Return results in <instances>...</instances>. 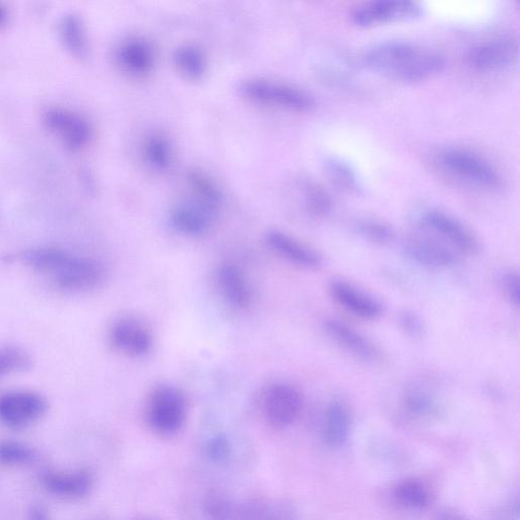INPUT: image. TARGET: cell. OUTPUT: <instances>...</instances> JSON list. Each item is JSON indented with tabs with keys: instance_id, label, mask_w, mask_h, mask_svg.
Segmentation results:
<instances>
[{
	"instance_id": "1",
	"label": "cell",
	"mask_w": 520,
	"mask_h": 520,
	"mask_svg": "<svg viewBox=\"0 0 520 520\" xmlns=\"http://www.w3.org/2000/svg\"><path fill=\"white\" fill-rule=\"evenodd\" d=\"M363 62L372 72L403 83L428 80L445 67L437 51L405 41L376 44L365 52Z\"/></svg>"
},
{
	"instance_id": "2",
	"label": "cell",
	"mask_w": 520,
	"mask_h": 520,
	"mask_svg": "<svg viewBox=\"0 0 520 520\" xmlns=\"http://www.w3.org/2000/svg\"><path fill=\"white\" fill-rule=\"evenodd\" d=\"M22 258L26 266L63 290L88 291L104 279V269L97 260L58 248H33Z\"/></svg>"
},
{
	"instance_id": "3",
	"label": "cell",
	"mask_w": 520,
	"mask_h": 520,
	"mask_svg": "<svg viewBox=\"0 0 520 520\" xmlns=\"http://www.w3.org/2000/svg\"><path fill=\"white\" fill-rule=\"evenodd\" d=\"M437 163L454 179L481 189L496 190L502 184L499 172L491 163L465 149H445L439 153Z\"/></svg>"
},
{
	"instance_id": "4",
	"label": "cell",
	"mask_w": 520,
	"mask_h": 520,
	"mask_svg": "<svg viewBox=\"0 0 520 520\" xmlns=\"http://www.w3.org/2000/svg\"><path fill=\"white\" fill-rule=\"evenodd\" d=\"M239 93L250 102L293 112H307L314 107L313 98L294 86L264 78L247 79L240 83Z\"/></svg>"
},
{
	"instance_id": "5",
	"label": "cell",
	"mask_w": 520,
	"mask_h": 520,
	"mask_svg": "<svg viewBox=\"0 0 520 520\" xmlns=\"http://www.w3.org/2000/svg\"><path fill=\"white\" fill-rule=\"evenodd\" d=\"M187 417V404L180 390L174 386L161 385L152 393L147 421L151 429L162 436L178 433Z\"/></svg>"
},
{
	"instance_id": "6",
	"label": "cell",
	"mask_w": 520,
	"mask_h": 520,
	"mask_svg": "<svg viewBox=\"0 0 520 520\" xmlns=\"http://www.w3.org/2000/svg\"><path fill=\"white\" fill-rule=\"evenodd\" d=\"M420 225L458 253L474 254L479 249L478 239L474 233L460 220L436 209L424 211L420 217Z\"/></svg>"
},
{
	"instance_id": "7",
	"label": "cell",
	"mask_w": 520,
	"mask_h": 520,
	"mask_svg": "<svg viewBox=\"0 0 520 520\" xmlns=\"http://www.w3.org/2000/svg\"><path fill=\"white\" fill-rule=\"evenodd\" d=\"M44 122L50 132L73 151L87 148L93 139V128L81 114L64 108H50L44 113Z\"/></svg>"
},
{
	"instance_id": "8",
	"label": "cell",
	"mask_w": 520,
	"mask_h": 520,
	"mask_svg": "<svg viewBox=\"0 0 520 520\" xmlns=\"http://www.w3.org/2000/svg\"><path fill=\"white\" fill-rule=\"evenodd\" d=\"M47 401L30 390H15L0 397V422L22 429L38 422L47 412Z\"/></svg>"
},
{
	"instance_id": "9",
	"label": "cell",
	"mask_w": 520,
	"mask_h": 520,
	"mask_svg": "<svg viewBox=\"0 0 520 520\" xmlns=\"http://www.w3.org/2000/svg\"><path fill=\"white\" fill-rule=\"evenodd\" d=\"M423 14L422 7L407 0H379L358 8L352 15L353 23L370 28L388 23L412 21Z\"/></svg>"
},
{
	"instance_id": "10",
	"label": "cell",
	"mask_w": 520,
	"mask_h": 520,
	"mask_svg": "<svg viewBox=\"0 0 520 520\" xmlns=\"http://www.w3.org/2000/svg\"><path fill=\"white\" fill-rule=\"evenodd\" d=\"M303 407L299 390L288 383H276L267 389L264 398V414L267 422L275 429L292 426Z\"/></svg>"
},
{
	"instance_id": "11",
	"label": "cell",
	"mask_w": 520,
	"mask_h": 520,
	"mask_svg": "<svg viewBox=\"0 0 520 520\" xmlns=\"http://www.w3.org/2000/svg\"><path fill=\"white\" fill-rule=\"evenodd\" d=\"M518 58V44L512 38H497L474 46L468 53L470 68L492 74L511 67Z\"/></svg>"
},
{
	"instance_id": "12",
	"label": "cell",
	"mask_w": 520,
	"mask_h": 520,
	"mask_svg": "<svg viewBox=\"0 0 520 520\" xmlns=\"http://www.w3.org/2000/svg\"><path fill=\"white\" fill-rule=\"evenodd\" d=\"M404 249L413 262L429 269H444L458 262L457 251L426 231L408 239Z\"/></svg>"
},
{
	"instance_id": "13",
	"label": "cell",
	"mask_w": 520,
	"mask_h": 520,
	"mask_svg": "<svg viewBox=\"0 0 520 520\" xmlns=\"http://www.w3.org/2000/svg\"><path fill=\"white\" fill-rule=\"evenodd\" d=\"M110 342L118 352L134 358L148 355L153 347V337L146 325L128 317L113 324Z\"/></svg>"
},
{
	"instance_id": "14",
	"label": "cell",
	"mask_w": 520,
	"mask_h": 520,
	"mask_svg": "<svg viewBox=\"0 0 520 520\" xmlns=\"http://www.w3.org/2000/svg\"><path fill=\"white\" fill-rule=\"evenodd\" d=\"M330 291L345 309L364 319H377L383 312V304L373 295L344 280H334Z\"/></svg>"
},
{
	"instance_id": "15",
	"label": "cell",
	"mask_w": 520,
	"mask_h": 520,
	"mask_svg": "<svg viewBox=\"0 0 520 520\" xmlns=\"http://www.w3.org/2000/svg\"><path fill=\"white\" fill-rule=\"evenodd\" d=\"M216 212L194 201L180 203L170 214V224L178 233L186 236H201L213 225Z\"/></svg>"
},
{
	"instance_id": "16",
	"label": "cell",
	"mask_w": 520,
	"mask_h": 520,
	"mask_svg": "<svg viewBox=\"0 0 520 520\" xmlns=\"http://www.w3.org/2000/svg\"><path fill=\"white\" fill-rule=\"evenodd\" d=\"M44 489L62 499H80L93 488V476L84 470L73 472L47 471L41 477Z\"/></svg>"
},
{
	"instance_id": "17",
	"label": "cell",
	"mask_w": 520,
	"mask_h": 520,
	"mask_svg": "<svg viewBox=\"0 0 520 520\" xmlns=\"http://www.w3.org/2000/svg\"><path fill=\"white\" fill-rule=\"evenodd\" d=\"M266 239L278 255L297 267L317 270L323 265L320 254L282 231L271 230L267 233Z\"/></svg>"
},
{
	"instance_id": "18",
	"label": "cell",
	"mask_w": 520,
	"mask_h": 520,
	"mask_svg": "<svg viewBox=\"0 0 520 520\" xmlns=\"http://www.w3.org/2000/svg\"><path fill=\"white\" fill-rule=\"evenodd\" d=\"M155 50L150 42L142 38L129 39L117 51L120 67L135 77L148 75L155 65Z\"/></svg>"
},
{
	"instance_id": "19",
	"label": "cell",
	"mask_w": 520,
	"mask_h": 520,
	"mask_svg": "<svg viewBox=\"0 0 520 520\" xmlns=\"http://www.w3.org/2000/svg\"><path fill=\"white\" fill-rule=\"evenodd\" d=\"M324 330L339 346L356 358L369 362L377 357L373 344L345 322L329 318L324 321Z\"/></svg>"
},
{
	"instance_id": "20",
	"label": "cell",
	"mask_w": 520,
	"mask_h": 520,
	"mask_svg": "<svg viewBox=\"0 0 520 520\" xmlns=\"http://www.w3.org/2000/svg\"><path fill=\"white\" fill-rule=\"evenodd\" d=\"M352 430V417L348 407L340 402H333L323 421L324 440L332 447H343L348 442Z\"/></svg>"
},
{
	"instance_id": "21",
	"label": "cell",
	"mask_w": 520,
	"mask_h": 520,
	"mask_svg": "<svg viewBox=\"0 0 520 520\" xmlns=\"http://www.w3.org/2000/svg\"><path fill=\"white\" fill-rule=\"evenodd\" d=\"M218 285L226 301L236 308H246L251 303V290L243 273L235 266L221 267L217 275Z\"/></svg>"
},
{
	"instance_id": "22",
	"label": "cell",
	"mask_w": 520,
	"mask_h": 520,
	"mask_svg": "<svg viewBox=\"0 0 520 520\" xmlns=\"http://www.w3.org/2000/svg\"><path fill=\"white\" fill-rule=\"evenodd\" d=\"M235 520H294V515L286 503L252 499L238 505Z\"/></svg>"
},
{
	"instance_id": "23",
	"label": "cell",
	"mask_w": 520,
	"mask_h": 520,
	"mask_svg": "<svg viewBox=\"0 0 520 520\" xmlns=\"http://www.w3.org/2000/svg\"><path fill=\"white\" fill-rule=\"evenodd\" d=\"M174 63L178 72L189 81H201L208 71V60L198 46L185 44L174 52Z\"/></svg>"
},
{
	"instance_id": "24",
	"label": "cell",
	"mask_w": 520,
	"mask_h": 520,
	"mask_svg": "<svg viewBox=\"0 0 520 520\" xmlns=\"http://www.w3.org/2000/svg\"><path fill=\"white\" fill-rule=\"evenodd\" d=\"M59 32L64 47L73 55L85 58L89 54V39L85 24L76 14L64 16L60 22Z\"/></svg>"
},
{
	"instance_id": "25",
	"label": "cell",
	"mask_w": 520,
	"mask_h": 520,
	"mask_svg": "<svg viewBox=\"0 0 520 520\" xmlns=\"http://www.w3.org/2000/svg\"><path fill=\"white\" fill-rule=\"evenodd\" d=\"M188 185L192 192V199L214 212L222 205L223 195L218 184L207 173L192 170L187 176Z\"/></svg>"
},
{
	"instance_id": "26",
	"label": "cell",
	"mask_w": 520,
	"mask_h": 520,
	"mask_svg": "<svg viewBox=\"0 0 520 520\" xmlns=\"http://www.w3.org/2000/svg\"><path fill=\"white\" fill-rule=\"evenodd\" d=\"M323 166L325 175L338 190L350 194L361 192L360 178L348 162L338 157H330L324 161Z\"/></svg>"
},
{
	"instance_id": "27",
	"label": "cell",
	"mask_w": 520,
	"mask_h": 520,
	"mask_svg": "<svg viewBox=\"0 0 520 520\" xmlns=\"http://www.w3.org/2000/svg\"><path fill=\"white\" fill-rule=\"evenodd\" d=\"M307 212L315 217H324L331 213L333 202L330 194L311 180H302L299 185Z\"/></svg>"
},
{
	"instance_id": "28",
	"label": "cell",
	"mask_w": 520,
	"mask_h": 520,
	"mask_svg": "<svg viewBox=\"0 0 520 520\" xmlns=\"http://www.w3.org/2000/svg\"><path fill=\"white\" fill-rule=\"evenodd\" d=\"M144 157L154 171L169 170L174 158L170 141L162 135H152L145 143Z\"/></svg>"
},
{
	"instance_id": "29",
	"label": "cell",
	"mask_w": 520,
	"mask_h": 520,
	"mask_svg": "<svg viewBox=\"0 0 520 520\" xmlns=\"http://www.w3.org/2000/svg\"><path fill=\"white\" fill-rule=\"evenodd\" d=\"M396 497L404 506L412 509L426 508L431 502L428 487L415 479L401 482L396 488Z\"/></svg>"
},
{
	"instance_id": "30",
	"label": "cell",
	"mask_w": 520,
	"mask_h": 520,
	"mask_svg": "<svg viewBox=\"0 0 520 520\" xmlns=\"http://www.w3.org/2000/svg\"><path fill=\"white\" fill-rule=\"evenodd\" d=\"M203 511L209 520H235L238 505L222 492L208 493L203 500Z\"/></svg>"
},
{
	"instance_id": "31",
	"label": "cell",
	"mask_w": 520,
	"mask_h": 520,
	"mask_svg": "<svg viewBox=\"0 0 520 520\" xmlns=\"http://www.w3.org/2000/svg\"><path fill=\"white\" fill-rule=\"evenodd\" d=\"M35 450L22 442L7 440L0 442V463L10 467H22L33 463Z\"/></svg>"
},
{
	"instance_id": "32",
	"label": "cell",
	"mask_w": 520,
	"mask_h": 520,
	"mask_svg": "<svg viewBox=\"0 0 520 520\" xmlns=\"http://www.w3.org/2000/svg\"><path fill=\"white\" fill-rule=\"evenodd\" d=\"M405 407L418 418H430L437 414L438 404L433 396L422 389H413L406 395Z\"/></svg>"
},
{
	"instance_id": "33",
	"label": "cell",
	"mask_w": 520,
	"mask_h": 520,
	"mask_svg": "<svg viewBox=\"0 0 520 520\" xmlns=\"http://www.w3.org/2000/svg\"><path fill=\"white\" fill-rule=\"evenodd\" d=\"M30 367L31 358L23 349L18 347L0 349V378Z\"/></svg>"
},
{
	"instance_id": "34",
	"label": "cell",
	"mask_w": 520,
	"mask_h": 520,
	"mask_svg": "<svg viewBox=\"0 0 520 520\" xmlns=\"http://www.w3.org/2000/svg\"><path fill=\"white\" fill-rule=\"evenodd\" d=\"M357 231L364 238L377 244H387L394 239L395 233L388 225L374 220L361 221Z\"/></svg>"
},
{
	"instance_id": "35",
	"label": "cell",
	"mask_w": 520,
	"mask_h": 520,
	"mask_svg": "<svg viewBox=\"0 0 520 520\" xmlns=\"http://www.w3.org/2000/svg\"><path fill=\"white\" fill-rule=\"evenodd\" d=\"M501 288L512 305L519 307L520 278L516 272H505L500 278Z\"/></svg>"
},
{
	"instance_id": "36",
	"label": "cell",
	"mask_w": 520,
	"mask_h": 520,
	"mask_svg": "<svg viewBox=\"0 0 520 520\" xmlns=\"http://www.w3.org/2000/svg\"><path fill=\"white\" fill-rule=\"evenodd\" d=\"M230 447V442L225 436L217 435L209 440L207 451L213 461L223 462L229 457Z\"/></svg>"
},
{
	"instance_id": "37",
	"label": "cell",
	"mask_w": 520,
	"mask_h": 520,
	"mask_svg": "<svg viewBox=\"0 0 520 520\" xmlns=\"http://www.w3.org/2000/svg\"><path fill=\"white\" fill-rule=\"evenodd\" d=\"M404 330L415 339L422 338L425 332L424 322L415 312L407 311L401 317Z\"/></svg>"
},
{
	"instance_id": "38",
	"label": "cell",
	"mask_w": 520,
	"mask_h": 520,
	"mask_svg": "<svg viewBox=\"0 0 520 520\" xmlns=\"http://www.w3.org/2000/svg\"><path fill=\"white\" fill-rule=\"evenodd\" d=\"M497 520H519V507L517 502L505 506L499 513Z\"/></svg>"
},
{
	"instance_id": "39",
	"label": "cell",
	"mask_w": 520,
	"mask_h": 520,
	"mask_svg": "<svg viewBox=\"0 0 520 520\" xmlns=\"http://www.w3.org/2000/svg\"><path fill=\"white\" fill-rule=\"evenodd\" d=\"M28 520H51L47 509L39 504L31 507L28 513Z\"/></svg>"
},
{
	"instance_id": "40",
	"label": "cell",
	"mask_w": 520,
	"mask_h": 520,
	"mask_svg": "<svg viewBox=\"0 0 520 520\" xmlns=\"http://www.w3.org/2000/svg\"><path fill=\"white\" fill-rule=\"evenodd\" d=\"M437 520H471L466 515L453 509L441 510L437 515Z\"/></svg>"
},
{
	"instance_id": "41",
	"label": "cell",
	"mask_w": 520,
	"mask_h": 520,
	"mask_svg": "<svg viewBox=\"0 0 520 520\" xmlns=\"http://www.w3.org/2000/svg\"><path fill=\"white\" fill-rule=\"evenodd\" d=\"M8 19V10L4 6L0 5V27H3L8 22Z\"/></svg>"
},
{
	"instance_id": "42",
	"label": "cell",
	"mask_w": 520,
	"mask_h": 520,
	"mask_svg": "<svg viewBox=\"0 0 520 520\" xmlns=\"http://www.w3.org/2000/svg\"><path fill=\"white\" fill-rule=\"evenodd\" d=\"M134 520H158V519L151 517V516H139V517H136Z\"/></svg>"
}]
</instances>
